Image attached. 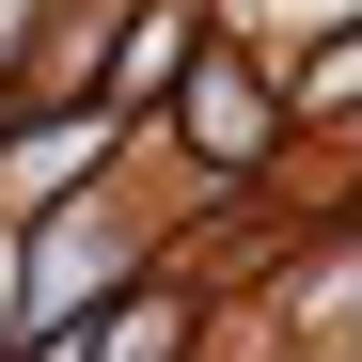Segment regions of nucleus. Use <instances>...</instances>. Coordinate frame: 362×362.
<instances>
[{
  "mask_svg": "<svg viewBox=\"0 0 362 362\" xmlns=\"http://www.w3.org/2000/svg\"><path fill=\"white\" fill-rule=\"evenodd\" d=\"M362 95V32H331V64H315V110H346Z\"/></svg>",
  "mask_w": 362,
  "mask_h": 362,
  "instance_id": "3",
  "label": "nucleus"
},
{
  "mask_svg": "<svg viewBox=\"0 0 362 362\" xmlns=\"http://www.w3.org/2000/svg\"><path fill=\"white\" fill-rule=\"evenodd\" d=\"M95 362H173V299H127V315H110V346Z\"/></svg>",
  "mask_w": 362,
  "mask_h": 362,
  "instance_id": "2",
  "label": "nucleus"
},
{
  "mask_svg": "<svg viewBox=\"0 0 362 362\" xmlns=\"http://www.w3.org/2000/svg\"><path fill=\"white\" fill-rule=\"evenodd\" d=\"M252 127H268V95L221 64V79H205V142H221V158H252Z\"/></svg>",
  "mask_w": 362,
  "mask_h": 362,
  "instance_id": "1",
  "label": "nucleus"
}]
</instances>
